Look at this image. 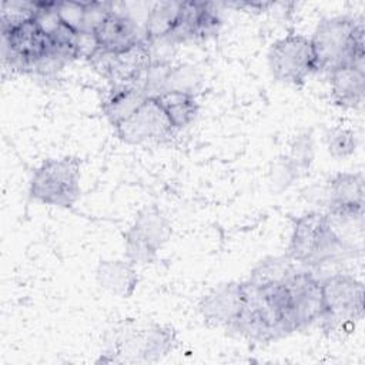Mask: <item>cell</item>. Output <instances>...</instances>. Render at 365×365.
I'll use <instances>...</instances> for the list:
<instances>
[{
  "label": "cell",
  "instance_id": "1",
  "mask_svg": "<svg viewBox=\"0 0 365 365\" xmlns=\"http://www.w3.org/2000/svg\"><path fill=\"white\" fill-rule=\"evenodd\" d=\"M364 20L338 16L318 23L312 37V48L318 71H332L342 66L365 67Z\"/></svg>",
  "mask_w": 365,
  "mask_h": 365
},
{
  "label": "cell",
  "instance_id": "2",
  "mask_svg": "<svg viewBox=\"0 0 365 365\" xmlns=\"http://www.w3.org/2000/svg\"><path fill=\"white\" fill-rule=\"evenodd\" d=\"M354 254L334 234L325 214L311 211L295 220L287 254L294 262L319 268Z\"/></svg>",
  "mask_w": 365,
  "mask_h": 365
},
{
  "label": "cell",
  "instance_id": "3",
  "mask_svg": "<svg viewBox=\"0 0 365 365\" xmlns=\"http://www.w3.org/2000/svg\"><path fill=\"white\" fill-rule=\"evenodd\" d=\"M30 197L46 205L73 207L80 197V160L63 157L44 161L33 173Z\"/></svg>",
  "mask_w": 365,
  "mask_h": 365
},
{
  "label": "cell",
  "instance_id": "4",
  "mask_svg": "<svg viewBox=\"0 0 365 365\" xmlns=\"http://www.w3.org/2000/svg\"><path fill=\"white\" fill-rule=\"evenodd\" d=\"M325 331L341 329L364 317V285L354 275L335 272L321 279Z\"/></svg>",
  "mask_w": 365,
  "mask_h": 365
},
{
  "label": "cell",
  "instance_id": "5",
  "mask_svg": "<svg viewBox=\"0 0 365 365\" xmlns=\"http://www.w3.org/2000/svg\"><path fill=\"white\" fill-rule=\"evenodd\" d=\"M268 66L275 80L302 86L308 76L318 71L311 38L302 34H288L275 40L268 51Z\"/></svg>",
  "mask_w": 365,
  "mask_h": 365
},
{
  "label": "cell",
  "instance_id": "6",
  "mask_svg": "<svg viewBox=\"0 0 365 365\" xmlns=\"http://www.w3.org/2000/svg\"><path fill=\"white\" fill-rule=\"evenodd\" d=\"M171 237V224L155 207L138 211L133 225L124 234L127 259L135 264L153 262L158 250Z\"/></svg>",
  "mask_w": 365,
  "mask_h": 365
},
{
  "label": "cell",
  "instance_id": "7",
  "mask_svg": "<svg viewBox=\"0 0 365 365\" xmlns=\"http://www.w3.org/2000/svg\"><path fill=\"white\" fill-rule=\"evenodd\" d=\"M88 63L111 84H133L140 87L145 71L153 63V57L150 46L144 38L120 53L106 51L98 47L88 58Z\"/></svg>",
  "mask_w": 365,
  "mask_h": 365
},
{
  "label": "cell",
  "instance_id": "8",
  "mask_svg": "<svg viewBox=\"0 0 365 365\" xmlns=\"http://www.w3.org/2000/svg\"><path fill=\"white\" fill-rule=\"evenodd\" d=\"M175 344L173 328L148 324L143 327H130L120 332L114 351L123 355L121 361H158L165 356Z\"/></svg>",
  "mask_w": 365,
  "mask_h": 365
},
{
  "label": "cell",
  "instance_id": "9",
  "mask_svg": "<svg viewBox=\"0 0 365 365\" xmlns=\"http://www.w3.org/2000/svg\"><path fill=\"white\" fill-rule=\"evenodd\" d=\"M1 41L4 64L20 73H31L51 48L50 38L40 31L33 20L1 30Z\"/></svg>",
  "mask_w": 365,
  "mask_h": 365
},
{
  "label": "cell",
  "instance_id": "10",
  "mask_svg": "<svg viewBox=\"0 0 365 365\" xmlns=\"http://www.w3.org/2000/svg\"><path fill=\"white\" fill-rule=\"evenodd\" d=\"M114 130L121 141L134 145L163 143L177 131L154 97H148Z\"/></svg>",
  "mask_w": 365,
  "mask_h": 365
},
{
  "label": "cell",
  "instance_id": "11",
  "mask_svg": "<svg viewBox=\"0 0 365 365\" xmlns=\"http://www.w3.org/2000/svg\"><path fill=\"white\" fill-rule=\"evenodd\" d=\"M285 285L295 329H304L319 321L322 315L321 279L309 269H295L285 279Z\"/></svg>",
  "mask_w": 365,
  "mask_h": 365
},
{
  "label": "cell",
  "instance_id": "12",
  "mask_svg": "<svg viewBox=\"0 0 365 365\" xmlns=\"http://www.w3.org/2000/svg\"><path fill=\"white\" fill-rule=\"evenodd\" d=\"M221 23L215 3L181 1L178 21L168 40L174 44L188 40H207L218 33Z\"/></svg>",
  "mask_w": 365,
  "mask_h": 365
},
{
  "label": "cell",
  "instance_id": "13",
  "mask_svg": "<svg viewBox=\"0 0 365 365\" xmlns=\"http://www.w3.org/2000/svg\"><path fill=\"white\" fill-rule=\"evenodd\" d=\"M244 305V282H227L215 287L200 302L202 318L227 329L235 322Z\"/></svg>",
  "mask_w": 365,
  "mask_h": 365
},
{
  "label": "cell",
  "instance_id": "14",
  "mask_svg": "<svg viewBox=\"0 0 365 365\" xmlns=\"http://www.w3.org/2000/svg\"><path fill=\"white\" fill-rule=\"evenodd\" d=\"M94 37L100 48L111 53H120L143 41L144 33L138 29L134 19L113 9V11L94 31Z\"/></svg>",
  "mask_w": 365,
  "mask_h": 365
},
{
  "label": "cell",
  "instance_id": "15",
  "mask_svg": "<svg viewBox=\"0 0 365 365\" xmlns=\"http://www.w3.org/2000/svg\"><path fill=\"white\" fill-rule=\"evenodd\" d=\"M331 96L336 106L356 108L365 96V67L342 66L329 71Z\"/></svg>",
  "mask_w": 365,
  "mask_h": 365
},
{
  "label": "cell",
  "instance_id": "16",
  "mask_svg": "<svg viewBox=\"0 0 365 365\" xmlns=\"http://www.w3.org/2000/svg\"><path fill=\"white\" fill-rule=\"evenodd\" d=\"M148 96L138 86L111 84L101 98V111L108 123L115 127L131 115Z\"/></svg>",
  "mask_w": 365,
  "mask_h": 365
},
{
  "label": "cell",
  "instance_id": "17",
  "mask_svg": "<svg viewBox=\"0 0 365 365\" xmlns=\"http://www.w3.org/2000/svg\"><path fill=\"white\" fill-rule=\"evenodd\" d=\"M96 278L101 288L121 298L131 297L138 284V275L134 264L128 259L100 261L96 269Z\"/></svg>",
  "mask_w": 365,
  "mask_h": 365
},
{
  "label": "cell",
  "instance_id": "18",
  "mask_svg": "<svg viewBox=\"0 0 365 365\" xmlns=\"http://www.w3.org/2000/svg\"><path fill=\"white\" fill-rule=\"evenodd\" d=\"M364 174L338 173L329 181V208L364 210Z\"/></svg>",
  "mask_w": 365,
  "mask_h": 365
},
{
  "label": "cell",
  "instance_id": "19",
  "mask_svg": "<svg viewBox=\"0 0 365 365\" xmlns=\"http://www.w3.org/2000/svg\"><path fill=\"white\" fill-rule=\"evenodd\" d=\"M175 130L188 125L198 114V103L194 94L168 90L154 97Z\"/></svg>",
  "mask_w": 365,
  "mask_h": 365
},
{
  "label": "cell",
  "instance_id": "20",
  "mask_svg": "<svg viewBox=\"0 0 365 365\" xmlns=\"http://www.w3.org/2000/svg\"><path fill=\"white\" fill-rule=\"evenodd\" d=\"M181 1H158L147 13L144 23V38L147 41L168 38L174 31L178 16H180Z\"/></svg>",
  "mask_w": 365,
  "mask_h": 365
},
{
  "label": "cell",
  "instance_id": "21",
  "mask_svg": "<svg viewBox=\"0 0 365 365\" xmlns=\"http://www.w3.org/2000/svg\"><path fill=\"white\" fill-rule=\"evenodd\" d=\"M297 269L295 262L287 257H268L262 259L251 272L248 282L254 285H265L285 281Z\"/></svg>",
  "mask_w": 365,
  "mask_h": 365
},
{
  "label": "cell",
  "instance_id": "22",
  "mask_svg": "<svg viewBox=\"0 0 365 365\" xmlns=\"http://www.w3.org/2000/svg\"><path fill=\"white\" fill-rule=\"evenodd\" d=\"M36 11V1H3L0 7L1 30L17 27L26 21L33 20Z\"/></svg>",
  "mask_w": 365,
  "mask_h": 365
},
{
  "label": "cell",
  "instance_id": "23",
  "mask_svg": "<svg viewBox=\"0 0 365 365\" xmlns=\"http://www.w3.org/2000/svg\"><path fill=\"white\" fill-rule=\"evenodd\" d=\"M201 84V76L198 71L191 67V66H173L167 83H165V90H174V91H184V93H191L195 96V91L198 90ZM163 91V93H164Z\"/></svg>",
  "mask_w": 365,
  "mask_h": 365
},
{
  "label": "cell",
  "instance_id": "24",
  "mask_svg": "<svg viewBox=\"0 0 365 365\" xmlns=\"http://www.w3.org/2000/svg\"><path fill=\"white\" fill-rule=\"evenodd\" d=\"M33 23L48 38L56 36L64 27L56 11V1H36Z\"/></svg>",
  "mask_w": 365,
  "mask_h": 365
},
{
  "label": "cell",
  "instance_id": "25",
  "mask_svg": "<svg viewBox=\"0 0 365 365\" xmlns=\"http://www.w3.org/2000/svg\"><path fill=\"white\" fill-rule=\"evenodd\" d=\"M328 151L335 158H344L355 151V134L346 128H334L327 134Z\"/></svg>",
  "mask_w": 365,
  "mask_h": 365
},
{
  "label": "cell",
  "instance_id": "26",
  "mask_svg": "<svg viewBox=\"0 0 365 365\" xmlns=\"http://www.w3.org/2000/svg\"><path fill=\"white\" fill-rule=\"evenodd\" d=\"M86 1H56V11L68 29L80 33L84 20Z\"/></svg>",
  "mask_w": 365,
  "mask_h": 365
}]
</instances>
